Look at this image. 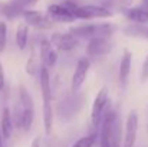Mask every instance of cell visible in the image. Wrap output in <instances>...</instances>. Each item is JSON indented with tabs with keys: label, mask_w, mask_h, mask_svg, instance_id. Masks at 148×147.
<instances>
[{
	"label": "cell",
	"mask_w": 148,
	"mask_h": 147,
	"mask_svg": "<svg viewBox=\"0 0 148 147\" xmlns=\"http://www.w3.org/2000/svg\"><path fill=\"white\" fill-rule=\"evenodd\" d=\"M73 36L76 38H86V39H95V38H103L108 39L114 32H115V26L109 25V23H101V25H82V26H76L72 28L69 30Z\"/></svg>",
	"instance_id": "1"
},
{
	"label": "cell",
	"mask_w": 148,
	"mask_h": 147,
	"mask_svg": "<svg viewBox=\"0 0 148 147\" xmlns=\"http://www.w3.org/2000/svg\"><path fill=\"white\" fill-rule=\"evenodd\" d=\"M19 105L22 112V128L27 131L30 130L35 120V104L25 85L19 87Z\"/></svg>",
	"instance_id": "2"
},
{
	"label": "cell",
	"mask_w": 148,
	"mask_h": 147,
	"mask_svg": "<svg viewBox=\"0 0 148 147\" xmlns=\"http://www.w3.org/2000/svg\"><path fill=\"white\" fill-rule=\"evenodd\" d=\"M118 121V115L112 108H105V112L101 120V147H109L112 140V131L115 123Z\"/></svg>",
	"instance_id": "3"
},
{
	"label": "cell",
	"mask_w": 148,
	"mask_h": 147,
	"mask_svg": "<svg viewBox=\"0 0 148 147\" xmlns=\"http://www.w3.org/2000/svg\"><path fill=\"white\" fill-rule=\"evenodd\" d=\"M138 126H140V118L137 111H130L127 121H125V133H124V141L122 147H134L138 136Z\"/></svg>",
	"instance_id": "4"
},
{
	"label": "cell",
	"mask_w": 148,
	"mask_h": 147,
	"mask_svg": "<svg viewBox=\"0 0 148 147\" xmlns=\"http://www.w3.org/2000/svg\"><path fill=\"white\" fill-rule=\"evenodd\" d=\"M106 104H108V90H106V87H103L97 94L94 104H92V110H91V123L94 127H99L102 115L106 108Z\"/></svg>",
	"instance_id": "5"
},
{
	"label": "cell",
	"mask_w": 148,
	"mask_h": 147,
	"mask_svg": "<svg viewBox=\"0 0 148 147\" xmlns=\"http://www.w3.org/2000/svg\"><path fill=\"white\" fill-rule=\"evenodd\" d=\"M22 16H23L25 23L27 26H32V28H36V29H40V30L53 28V22L50 20L46 14H43L42 12H38V10H25Z\"/></svg>",
	"instance_id": "6"
},
{
	"label": "cell",
	"mask_w": 148,
	"mask_h": 147,
	"mask_svg": "<svg viewBox=\"0 0 148 147\" xmlns=\"http://www.w3.org/2000/svg\"><path fill=\"white\" fill-rule=\"evenodd\" d=\"M89 68H91V62L88 58H81L75 66V71H73V75H72V79H71V90L73 92H76L85 82L86 79V75L89 72Z\"/></svg>",
	"instance_id": "7"
},
{
	"label": "cell",
	"mask_w": 148,
	"mask_h": 147,
	"mask_svg": "<svg viewBox=\"0 0 148 147\" xmlns=\"http://www.w3.org/2000/svg\"><path fill=\"white\" fill-rule=\"evenodd\" d=\"M49 42L52 43V46L62 52H69L73 48L78 46V38L73 36L71 32L62 33V32H56L52 35V38L49 39Z\"/></svg>",
	"instance_id": "8"
},
{
	"label": "cell",
	"mask_w": 148,
	"mask_h": 147,
	"mask_svg": "<svg viewBox=\"0 0 148 147\" xmlns=\"http://www.w3.org/2000/svg\"><path fill=\"white\" fill-rule=\"evenodd\" d=\"M112 50V43L108 39L103 38H95L91 39L86 45V53L92 58H98V56H105Z\"/></svg>",
	"instance_id": "9"
},
{
	"label": "cell",
	"mask_w": 148,
	"mask_h": 147,
	"mask_svg": "<svg viewBox=\"0 0 148 147\" xmlns=\"http://www.w3.org/2000/svg\"><path fill=\"white\" fill-rule=\"evenodd\" d=\"M46 16L53 23L55 22H58V23H71V22L76 20L63 4H50L48 7V14Z\"/></svg>",
	"instance_id": "10"
},
{
	"label": "cell",
	"mask_w": 148,
	"mask_h": 147,
	"mask_svg": "<svg viewBox=\"0 0 148 147\" xmlns=\"http://www.w3.org/2000/svg\"><path fill=\"white\" fill-rule=\"evenodd\" d=\"M39 84H40V92L43 102L50 104L52 102V85H50L49 69L45 65L39 66Z\"/></svg>",
	"instance_id": "11"
},
{
	"label": "cell",
	"mask_w": 148,
	"mask_h": 147,
	"mask_svg": "<svg viewBox=\"0 0 148 147\" xmlns=\"http://www.w3.org/2000/svg\"><path fill=\"white\" fill-rule=\"evenodd\" d=\"M13 131H14V126L12 120V111L9 107H4L1 112V121H0V133H1L3 140H9Z\"/></svg>",
	"instance_id": "12"
},
{
	"label": "cell",
	"mask_w": 148,
	"mask_h": 147,
	"mask_svg": "<svg viewBox=\"0 0 148 147\" xmlns=\"http://www.w3.org/2000/svg\"><path fill=\"white\" fill-rule=\"evenodd\" d=\"M131 62H132V53H131V50L125 49L122 53L121 62H119V81H121L122 87H125L128 82L130 72H131Z\"/></svg>",
	"instance_id": "13"
},
{
	"label": "cell",
	"mask_w": 148,
	"mask_h": 147,
	"mask_svg": "<svg viewBox=\"0 0 148 147\" xmlns=\"http://www.w3.org/2000/svg\"><path fill=\"white\" fill-rule=\"evenodd\" d=\"M128 20L134 22V25H147L148 23V6L131 7L125 12Z\"/></svg>",
	"instance_id": "14"
},
{
	"label": "cell",
	"mask_w": 148,
	"mask_h": 147,
	"mask_svg": "<svg viewBox=\"0 0 148 147\" xmlns=\"http://www.w3.org/2000/svg\"><path fill=\"white\" fill-rule=\"evenodd\" d=\"M82 12L85 14V20L88 19H106L111 17L112 13L108 12L105 7H102L101 4H86V6H81Z\"/></svg>",
	"instance_id": "15"
},
{
	"label": "cell",
	"mask_w": 148,
	"mask_h": 147,
	"mask_svg": "<svg viewBox=\"0 0 148 147\" xmlns=\"http://www.w3.org/2000/svg\"><path fill=\"white\" fill-rule=\"evenodd\" d=\"M132 4H134V0H103L101 6L114 14L119 12H127L128 9L132 7Z\"/></svg>",
	"instance_id": "16"
},
{
	"label": "cell",
	"mask_w": 148,
	"mask_h": 147,
	"mask_svg": "<svg viewBox=\"0 0 148 147\" xmlns=\"http://www.w3.org/2000/svg\"><path fill=\"white\" fill-rule=\"evenodd\" d=\"M23 12H25V6L19 0H14L12 3H7L3 7V14L6 17H9V19H14L17 16H22Z\"/></svg>",
	"instance_id": "17"
},
{
	"label": "cell",
	"mask_w": 148,
	"mask_h": 147,
	"mask_svg": "<svg viewBox=\"0 0 148 147\" xmlns=\"http://www.w3.org/2000/svg\"><path fill=\"white\" fill-rule=\"evenodd\" d=\"M29 41V26L26 23H20L16 30V45L20 50H25Z\"/></svg>",
	"instance_id": "18"
},
{
	"label": "cell",
	"mask_w": 148,
	"mask_h": 147,
	"mask_svg": "<svg viewBox=\"0 0 148 147\" xmlns=\"http://www.w3.org/2000/svg\"><path fill=\"white\" fill-rule=\"evenodd\" d=\"M125 35L134 36V38H141L148 41V26L145 25H130L124 29Z\"/></svg>",
	"instance_id": "19"
},
{
	"label": "cell",
	"mask_w": 148,
	"mask_h": 147,
	"mask_svg": "<svg viewBox=\"0 0 148 147\" xmlns=\"http://www.w3.org/2000/svg\"><path fill=\"white\" fill-rule=\"evenodd\" d=\"M43 126H45V133L50 134L53 127V108L52 104L46 102H43Z\"/></svg>",
	"instance_id": "20"
},
{
	"label": "cell",
	"mask_w": 148,
	"mask_h": 147,
	"mask_svg": "<svg viewBox=\"0 0 148 147\" xmlns=\"http://www.w3.org/2000/svg\"><path fill=\"white\" fill-rule=\"evenodd\" d=\"M95 143H97V134H89L76 140L71 147H94Z\"/></svg>",
	"instance_id": "21"
},
{
	"label": "cell",
	"mask_w": 148,
	"mask_h": 147,
	"mask_svg": "<svg viewBox=\"0 0 148 147\" xmlns=\"http://www.w3.org/2000/svg\"><path fill=\"white\" fill-rule=\"evenodd\" d=\"M58 58H59V56H58V50H56L55 48H52L49 50V53L46 55V58L42 61V65H45V66L49 69V68H52L53 65H56Z\"/></svg>",
	"instance_id": "22"
},
{
	"label": "cell",
	"mask_w": 148,
	"mask_h": 147,
	"mask_svg": "<svg viewBox=\"0 0 148 147\" xmlns=\"http://www.w3.org/2000/svg\"><path fill=\"white\" fill-rule=\"evenodd\" d=\"M6 41H7V25L4 22H0V53L6 48Z\"/></svg>",
	"instance_id": "23"
},
{
	"label": "cell",
	"mask_w": 148,
	"mask_h": 147,
	"mask_svg": "<svg viewBox=\"0 0 148 147\" xmlns=\"http://www.w3.org/2000/svg\"><path fill=\"white\" fill-rule=\"evenodd\" d=\"M38 69H39V66H38V63H36L35 58H33V56H30V59H29V61H27V63H26V72H27L29 75H35Z\"/></svg>",
	"instance_id": "24"
},
{
	"label": "cell",
	"mask_w": 148,
	"mask_h": 147,
	"mask_svg": "<svg viewBox=\"0 0 148 147\" xmlns=\"http://www.w3.org/2000/svg\"><path fill=\"white\" fill-rule=\"evenodd\" d=\"M140 78H141V82H147L148 81V53H147V56H145V59H144Z\"/></svg>",
	"instance_id": "25"
},
{
	"label": "cell",
	"mask_w": 148,
	"mask_h": 147,
	"mask_svg": "<svg viewBox=\"0 0 148 147\" xmlns=\"http://www.w3.org/2000/svg\"><path fill=\"white\" fill-rule=\"evenodd\" d=\"M4 88V69H3V63L0 61V91Z\"/></svg>",
	"instance_id": "26"
},
{
	"label": "cell",
	"mask_w": 148,
	"mask_h": 147,
	"mask_svg": "<svg viewBox=\"0 0 148 147\" xmlns=\"http://www.w3.org/2000/svg\"><path fill=\"white\" fill-rule=\"evenodd\" d=\"M40 146H42V139H40V136H38V137H35L33 141L30 143V147H40Z\"/></svg>",
	"instance_id": "27"
},
{
	"label": "cell",
	"mask_w": 148,
	"mask_h": 147,
	"mask_svg": "<svg viewBox=\"0 0 148 147\" xmlns=\"http://www.w3.org/2000/svg\"><path fill=\"white\" fill-rule=\"evenodd\" d=\"M19 1H20V3L26 7V6H33V4H36L39 0H19Z\"/></svg>",
	"instance_id": "28"
},
{
	"label": "cell",
	"mask_w": 148,
	"mask_h": 147,
	"mask_svg": "<svg viewBox=\"0 0 148 147\" xmlns=\"http://www.w3.org/2000/svg\"><path fill=\"white\" fill-rule=\"evenodd\" d=\"M0 147H3V137H1V133H0Z\"/></svg>",
	"instance_id": "29"
},
{
	"label": "cell",
	"mask_w": 148,
	"mask_h": 147,
	"mask_svg": "<svg viewBox=\"0 0 148 147\" xmlns=\"http://www.w3.org/2000/svg\"><path fill=\"white\" fill-rule=\"evenodd\" d=\"M145 3H148V0H145Z\"/></svg>",
	"instance_id": "30"
}]
</instances>
